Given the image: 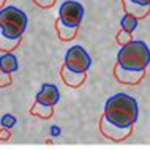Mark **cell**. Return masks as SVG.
Instances as JSON below:
<instances>
[{
    "instance_id": "obj_21",
    "label": "cell",
    "mask_w": 150,
    "mask_h": 150,
    "mask_svg": "<svg viewBox=\"0 0 150 150\" xmlns=\"http://www.w3.org/2000/svg\"><path fill=\"white\" fill-rule=\"evenodd\" d=\"M136 3H141V5H150V0H133Z\"/></svg>"
},
{
    "instance_id": "obj_20",
    "label": "cell",
    "mask_w": 150,
    "mask_h": 150,
    "mask_svg": "<svg viewBox=\"0 0 150 150\" xmlns=\"http://www.w3.org/2000/svg\"><path fill=\"white\" fill-rule=\"evenodd\" d=\"M10 136H11V133H10V129L3 127L2 129H0V141H8L10 139Z\"/></svg>"
},
{
    "instance_id": "obj_16",
    "label": "cell",
    "mask_w": 150,
    "mask_h": 150,
    "mask_svg": "<svg viewBox=\"0 0 150 150\" xmlns=\"http://www.w3.org/2000/svg\"><path fill=\"white\" fill-rule=\"evenodd\" d=\"M115 40H117V43H119L120 46H125V44H128L129 41H133V36H131V33H129V32L122 29L119 33H117Z\"/></svg>"
},
{
    "instance_id": "obj_5",
    "label": "cell",
    "mask_w": 150,
    "mask_h": 150,
    "mask_svg": "<svg viewBox=\"0 0 150 150\" xmlns=\"http://www.w3.org/2000/svg\"><path fill=\"white\" fill-rule=\"evenodd\" d=\"M84 18V6L79 2L74 0H67L60 5L59 10V19L63 24L70 27H79L81 21Z\"/></svg>"
},
{
    "instance_id": "obj_13",
    "label": "cell",
    "mask_w": 150,
    "mask_h": 150,
    "mask_svg": "<svg viewBox=\"0 0 150 150\" xmlns=\"http://www.w3.org/2000/svg\"><path fill=\"white\" fill-rule=\"evenodd\" d=\"M18 59H16L14 54H11V52H6V54H3L2 57H0V70L3 71H8V73H13L18 70Z\"/></svg>"
},
{
    "instance_id": "obj_3",
    "label": "cell",
    "mask_w": 150,
    "mask_h": 150,
    "mask_svg": "<svg viewBox=\"0 0 150 150\" xmlns=\"http://www.w3.org/2000/svg\"><path fill=\"white\" fill-rule=\"evenodd\" d=\"M27 27V16L16 6L0 10V30L10 38H21Z\"/></svg>"
},
{
    "instance_id": "obj_17",
    "label": "cell",
    "mask_w": 150,
    "mask_h": 150,
    "mask_svg": "<svg viewBox=\"0 0 150 150\" xmlns=\"http://www.w3.org/2000/svg\"><path fill=\"white\" fill-rule=\"evenodd\" d=\"M0 123H2V127H5V128H13L14 125H16V117L14 115H11V114H5L2 117V120H0Z\"/></svg>"
},
{
    "instance_id": "obj_2",
    "label": "cell",
    "mask_w": 150,
    "mask_h": 150,
    "mask_svg": "<svg viewBox=\"0 0 150 150\" xmlns=\"http://www.w3.org/2000/svg\"><path fill=\"white\" fill-rule=\"evenodd\" d=\"M117 63L128 70L141 71L145 70L150 63V49L144 41L133 40L128 44L122 46L117 54Z\"/></svg>"
},
{
    "instance_id": "obj_1",
    "label": "cell",
    "mask_w": 150,
    "mask_h": 150,
    "mask_svg": "<svg viewBox=\"0 0 150 150\" xmlns=\"http://www.w3.org/2000/svg\"><path fill=\"white\" fill-rule=\"evenodd\" d=\"M137 114H139L137 101L127 93H117L104 104L106 119L119 127H133L137 120Z\"/></svg>"
},
{
    "instance_id": "obj_14",
    "label": "cell",
    "mask_w": 150,
    "mask_h": 150,
    "mask_svg": "<svg viewBox=\"0 0 150 150\" xmlns=\"http://www.w3.org/2000/svg\"><path fill=\"white\" fill-rule=\"evenodd\" d=\"M19 44V38H10L3 35L0 30V51L2 52H13Z\"/></svg>"
},
{
    "instance_id": "obj_7",
    "label": "cell",
    "mask_w": 150,
    "mask_h": 150,
    "mask_svg": "<svg viewBox=\"0 0 150 150\" xmlns=\"http://www.w3.org/2000/svg\"><path fill=\"white\" fill-rule=\"evenodd\" d=\"M114 76H115V79L119 81L120 84H127V86H136V84H139L141 81L144 79L145 70L134 71V70L123 68L122 65L117 63L115 67H114Z\"/></svg>"
},
{
    "instance_id": "obj_18",
    "label": "cell",
    "mask_w": 150,
    "mask_h": 150,
    "mask_svg": "<svg viewBox=\"0 0 150 150\" xmlns=\"http://www.w3.org/2000/svg\"><path fill=\"white\" fill-rule=\"evenodd\" d=\"M11 82H13V79H11V73L0 70V87H8Z\"/></svg>"
},
{
    "instance_id": "obj_12",
    "label": "cell",
    "mask_w": 150,
    "mask_h": 150,
    "mask_svg": "<svg viewBox=\"0 0 150 150\" xmlns=\"http://www.w3.org/2000/svg\"><path fill=\"white\" fill-rule=\"evenodd\" d=\"M30 114L40 117V119H51L54 115V106H47V104H41L35 101V104L30 109Z\"/></svg>"
},
{
    "instance_id": "obj_19",
    "label": "cell",
    "mask_w": 150,
    "mask_h": 150,
    "mask_svg": "<svg viewBox=\"0 0 150 150\" xmlns=\"http://www.w3.org/2000/svg\"><path fill=\"white\" fill-rule=\"evenodd\" d=\"M55 2L57 0H33V3L38 5L40 8H51V6H54Z\"/></svg>"
},
{
    "instance_id": "obj_22",
    "label": "cell",
    "mask_w": 150,
    "mask_h": 150,
    "mask_svg": "<svg viewBox=\"0 0 150 150\" xmlns=\"http://www.w3.org/2000/svg\"><path fill=\"white\" fill-rule=\"evenodd\" d=\"M5 3H6V0H0V8L5 6Z\"/></svg>"
},
{
    "instance_id": "obj_6",
    "label": "cell",
    "mask_w": 150,
    "mask_h": 150,
    "mask_svg": "<svg viewBox=\"0 0 150 150\" xmlns=\"http://www.w3.org/2000/svg\"><path fill=\"white\" fill-rule=\"evenodd\" d=\"M100 131L106 139H111L114 142H120V141H125L131 134V127H119V125H114L103 114V117L100 120Z\"/></svg>"
},
{
    "instance_id": "obj_8",
    "label": "cell",
    "mask_w": 150,
    "mask_h": 150,
    "mask_svg": "<svg viewBox=\"0 0 150 150\" xmlns=\"http://www.w3.org/2000/svg\"><path fill=\"white\" fill-rule=\"evenodd\" d=\"M36 101L47 106H55L60 101V90L54 84H44L41 90L36 93Z\"/></svg>"
},
{
    "instance_id": "obj_15",
    "label": "cell",
    "mask_w": 150,
    "mask_h": 150,
    "mask_svg": "<svg viewBox=\"0 0 150 150\" xmlns=\"http://www.w3.org/2000/svg\"><path fill=\"white\" fill-rule=\"evenodd\" d=\"M120 27L123 30H127V32H134L137 29V18H134V16H131V14H128V13H125V16L122 18V21H120Z\"/></svg>"
},
{
    "instance_id": "obj_10",
    "label": "cell",
    "mask_w": 150,
    "mask_h": 150,
    "mask_svg": "<svg viewBox=\"0 0 150 150\" xmlns=\"http://www.w3.org/2000/svg\"><path fill=\"white\" fill-rule=\"evenodd\" d=\"M122 5H123L125 13L134 16L137 19H142L150 13V5H141V3H136L133 0H122Z\"/></svg>"
},
{
    "instance_id": "obj_9",
    "label": "cell",
    "mask_w": 150,
    "mask_h": 150,
    "mask_svg": "<svg viewBox=\"0 0 150 150\" xmlns=\"http://www.w3.org/2000/svg\"><path fill=\"white\" fill-rule=\"evenodd\" d=\"M60 76H62L63 82L68 87H73V88H78L86 82V73H76V71L70 70L68 67H65V65L60 70Z\"/></svg>"
},
{
    "instance_id": "obj_11",
    "label": "cell",
    "mask_w": 150,
    "mask_h": 150,
    "mask_svg": "<svg viewBox=\"0 0 150 150\" xmlns=\"http://www.w3.org/2000/svg\"><path fill=\"white\" fill-rule=\"evenodd\" d=\"M55 30H57V35L62 41H70L78 33V27H70L67 24H63L60 19L55 21Z\"/></svg>"
},
{
    "instance_id": "obj_4",
    "label": "cell",
    "mask_w": 150,
    "mask_h": 150,
    "mask_svg": "<svg viewBox=\"0 0 150 150\" xmlns=\"http://www.w3.org/2000/svg\"><path fill=\"white\" fill-rule=\"evenodd\" d=\"M63 65L76 73H87V70L92 65V59L82 46H73L65 54Z\"/></svg>"
}]
</instances>
